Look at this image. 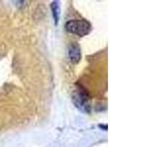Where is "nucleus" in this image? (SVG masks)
Wrapping results in <instances>:
<instances>
[{
	"label": "nucleus",
	"instance_id": "obj_1",
	"mask_svg": "<svg viewBox=\"0 0 157 147\" xmlns=\"http://www.w3.org/2000/svg\"><path fill=\"white\" fill-rule=\"evenodd\" d=\"M66 29L71 33L78 36H85L90 33L91 26L86 20H72L66 23Z\"/></svg>",
	"mask_w": 157,
	"mask_h": 147
},
{
	"label": "nucleus",
	"instance_id": "obj_2",
	"mask_svg": "<svg viewBox=\"0 0 157 147\" xmlns=\"http://www.w3.org/2000/svg\"><path fill=\"white\" fill-rule=\"evenodd\" d=\"M74 101H75L76 105L80 108H86L88 105L87 104V97L86 95V93L81 90H78L76 92V94L74 95Z\"/></svg>",
	"mask_w": 157,
	"mask_h": 147
},
{
	"label": "nucleus",
	"instance_id": "obj_3",
	"mask_svg": "<svg viewBox=\"0 0 157 147\" xmlns=\"http://www.w3.org/2000/svg\"><path fill=\"white\" fill-rule=\"evenodd\" d=\"M69 57L73 63H78L81 59V49L77 44H73L69 48Z\"/></svg>",
	"mask_w": 157,
	"mask_h": 147
},
{
	"label": "nucleus",
	"instance_id": "obj_4",
	"mask_svg": "<svg viewBox=\"0 0 157 147\" xmlns=\"http://www.w3.org/2000/svg\"><path fill=\"white\" fill-rule=\"evenodd\" d=\"M51 9H52V13H53V18L55 24H58L59 21V15H60V9H59V5L58 2H53L51 5Z\"/></svg>",
	"mask_w": 157,
	"mask_h": 147
}]
</instances>
